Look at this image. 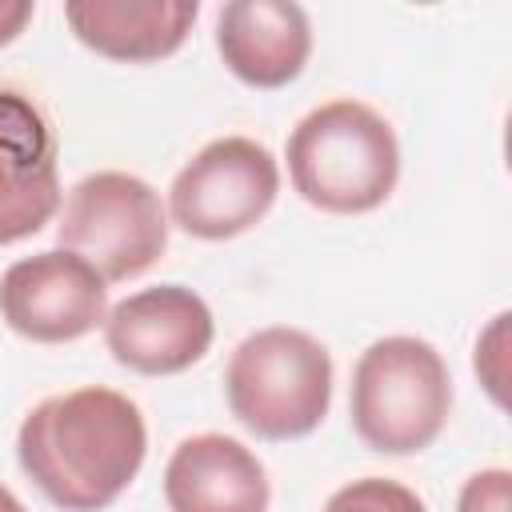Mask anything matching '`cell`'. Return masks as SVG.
Masks as SVG:
<instances>
[{
    "label": "cell",
    "instance_id": "obj_2",
    "mask_svg": "<svg viewBox=\"0 0 512 512\" xmlns=\"http://www.w3.org/2000/svg\"><path fill=\"white\" fill-rule=\"evenodd\" d=\"M292 188L320 212L360 216L380 208L400 180L392 124L364 100L340 96L296 120L288 132Z\"/></svg>",
    "mask_w": 512,
    "mask_h": 512
},
{
    "label": "cell",
    "instance_id": "obj_5",
    "mask_svg": "<svg viewBox=\"0 0 512 512\" xmlns=\"http://www.w3.org/2000/svg\"><path fill=\"white\" fill-rule=\"evenodd\" d=\"M64 252L88 260L104 284L144 276L168 248V208L160 192L132 172H92L72 184L56 224Z\"/></svg>",
    "mask_w": 512,
    "mask_h": 512
},
{
    "label": "cell",
    "instance_id": "obj_4",
    "mask_svg": "<svg viewBox=\"0 0 512 512\" xmlns=\"http://www.w3.org/2000/svg\"><path fill=\"white\" fill-rule=\"evenodd\" d=\"M224 396L232 416L260 440L308 436L332 404L328 348L288 324L244 336L224 368Z\"/></svg>",
    "mask_w": 512,
    "mask_h": 512
},
{
    "label": "cell",
    "instance_id": "obj_8",
    "mask_svg": "<svg viewBox=\"0 0 512 512\" xmlns=\"http://www.w3.org/2000/svg\"><path fill=\"white\" fill-rule=\"evenodd\" d=\"M216 336L212 308L184 284H156L124 296L104 316L112 360L140 376H176L192 368Z\"/></svg>",
    "mask_w": 512,
    "mask_h": 512
},
{
    "label": "cell",
    "instance_id": "obj_16",
    "mask_svg": "<svg viewBox=\"0 0 512 512\" xmlns=\"http://www.w3.org/2000/svg\"><path fill=\"white\" fill-rule=\"evenodd\" d=\"M32 12H36L32 0H0V48L12 44L24 32V24L32 20Z\"/></svg>",
    "mask_w": 512,
    "mask_h": 512
},
{
    "label": "cell",
    "instance_id": "obj_10",
    "mask_svg": "<svg viewBox=\"0 0 512 512\" xmlns=\"http://www.w3.org/2000/svg\"><path fill=\"white\" fill-rule=\"evenodd\" d=\"M216 48L248 88H284L312 56V24L292 0H228L216 16Z\"/></svg>",
    "mask_w": 512,
    "mask_h": 512
},
{
    "label": "cell",
    "instance_id": "obj_1",
    "mask_svg": "<svg viewBox=\"0 0 512 512\" xmlns=\"http://www.w3.org/2000/svg\"><path fill=\"white\" fill-rule=\"evenodd\" d=\"M148 428L136 400L88 384L40 400L16 432L24 476L64 512H104L136 480Z\"/></svg>",
    "mask_w": 512,
    "mask_h": 512
},
{
    "label": "cell",
    "instance_id": "obj_17",
    "mask_svg": "<svg viewBox=\"0 0 512 512\" xmlns=\"http://www.w3.org/2000/svg\"><path fill=\"white\" fill-rule=\"evenodd\" d=\"M0 512H28V508L20 504V496H16L8 484H0Z\"/></svg>",
    "mask_w": 512,
    "mask_h": 512
},
{
    "label": "cell",
    "instance_id": "obj_11",
    "mask_svg": "<svg viewBox=\"0 0 512 512\" xmlns=\"http://www.w3.org/2000/svg\"><path fill=\"white\" fill-rule=\"evenodd\" d=\"M168 512H268L272 484L260 456L224 432L176 444L164 468Z\"/></svg>",
    "mask_w": 512,
    "mask_h": 512
},
{
    "label": "cell",
    "instance_id": "obj_15",
    "mask_svg": "<svg viewBox=\"0 0 512 512\" xmlns=\"http://www.w3.org/2000/svg\"><path fill=\"white\" fill-rule=\"evenodd\" d=\"M456 512H512V472L508 468L472 472L456 496Z\"/></svg>",
    "mask_w": 512,
    "mask_h": 512
},
{
    "label": "cell",
    "instance_id": "obj_12",
    "mask_svg": "<svg viewBox=\"0 0 512 512\" xmlns=\"http://www.w3.org/2000/svg\"><path fill=\"white\" fill-rule=\"evenodd\" d=\"M200 16L196 0H68L72 36L96 56L120 64H152L172 56Z\"/></svg>",
    "mask_w": 512,
    "mask_h": 512
},
{
    "label": "cell",
    "instance_id": "obj_13",
    "mask_svg": "<svg viewBox=\"0 0 512 512\" xmlns=\"http://www.w3.org/2000/svg\"><path fill=\"white\" fill-rule=\"evenodd\" d=\"M320 512H428L424 500L392 476H360L328 496Z\"/></svg>",
    "mask_w": 512,
    "mask_h": 512
},
{
    "label": "cell",
    "instance_id": "obj_14",
    "mask_svg": "<svg viewBox=\"0 0 512 512\" xmlns=\"http://www.w3.org/2000/svg\"><path fill=\"white\" fill-rule=\"evenodd\" d=\"M508 312H496L492 316V324L480 332V340H476V352H472V368H476V376H480V384L488 388V396L504 408V400H508V392H504V384H508Z\"/></svg>",
    "mask_w": 512,
    "mask_h": 512
},
{
    "label": "cell",
    "instance_id": "obj_7",
    "mask_svg": "<svg viewBox=\"0 0 512 512\" xmlns=\"http://www.w3.org/2000/svg\"><path fill=\"white\" fill-rule=\"evenodd\" d=\"M108 316L104 276L64 248H44L8 264L0 276V320L36 344H68L96 332Z\"/></svg>",
    "mask_w": 512,
    "mask_h": 512
},
{
    "label": "cell",
    "instance_id": "obj_6",
    "mask_svg": "<svg viewBox=\"0 0 512 512\" xmlns=\"http://www.w3.org/2000/svg\"><path fill=\"white\" fill-rule=\"evenodd\" d=\"M276 192V156L252 136H220L176 172L168 216L196 240H232L268 216Z\"/></svg>",
    "mask_w": 512,
    "mask_h": 512
},
{
    "label": "cell",
    "instance_id": "obj_9",
    "mask_svg": "<svg viewBox=\"0 0 512 512\" xmlns=\"http://www.w3.org/2000/svg\"><path fill=\"white\" fill-rule=\"evenodd\" d=\"M56 128L40 100L0 80V244L36 236L60 212Z\"/></svg>",
    "mask_w": 512,
    "mask_h": 512
},
{
    "label": "cell",
    "instance_id": "obj_3",
    "mask_svg": "<svg viewBox=\"0 0 512 512\" xmlns=\"http://www.w3.org/2000/svg\"><path fill=\"white\" fill-rule=\"evenodd\" d=\"M452 376L420 336H380L352 364V432L384 456L424 452L448 424Z\"/></svg>",
    "mask_w": 512,
    "mask_h": 512
}]
</instances>
